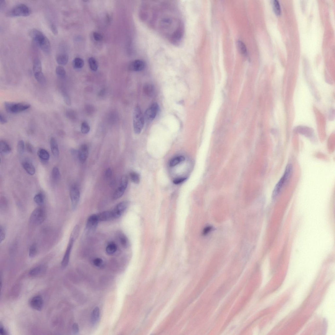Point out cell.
<instances>
[{
	"label": "cell",
	"mask_w": 335,
	"mask_h": 335,
	"mask_svg": "<svg viewBox=\"0 0 335 335\" xmlns=\"http://www.w3.org/2000/svg\"><path fill=\"white\" fill-rule=\"evenodd\" d=\"M79 227L78 225H76L74 228H73L72 231V233H71L70 237L74 238L75 240H77L78 237L79 235Z\"/></svg>",
	"instance_id": "f35d334b"
},
{
	"label": "cell",
	"mask_w": 335,
	"mask_h": 335,
	"mask_svg": "<svg viewBox=\"0 0 335 335\" xmlns=\"http://www.w3.org/2000/svg\"><path fill=\"white\" fill-rule=\"evenodd\" d=\"M75 240L74 238L70 237L66 250L62 261L61 265L63 267H66L69 263L71 252Z\"/></svg>",
	"instance_id": "30bf717a"
},
{
	"label": "cell",
	"mask_w": 335,
	"mask_h": 335,
	"mask_svg": "<svg viewBox=\"0 0 335 335\" xmlns=\"http://www.w3.org/2000/svg\"><path fill=\"white\" fill-rule=\"evenodd\" d=\"M88 148L86 144L81 145L78 151V159L81 163H85L88 158Z\"/></svg>",
	"instance_id": "5bb4252c"
},
{
	"label": "cell",
	"mask_w": 335,
	"mask_h": 335,
	"mask_svg": "<svg viewBox=\"0 0 335 335\" xmlns=\"http://www.w3.org/2000/svg\"><path fill=\"white\" fill-rule=\"evenodd\" d=\"M100 312L99 308L98 307H96L94 309L91 314V323L93 324H95L98 322L99 319Z\"/></svg>",
	"instance_id": "44dd1931"
},
{
	"label": "cell",
	"mask_w": 335,
	"mask_h": 335,
	"mask_svg": "<svg viewBox=\"0 0 335 335\" xmlns=\"http://www.w3.org/2000/svg\"><path fill=\"white\" fill-rule=\"evenodd\" d=\"M72 202V207L73 210H75L78 206L80 198V192L78 187L75 186L71 187L70 192Z\"/></svg>",
	"instance_id": "9c48e42d"
},
{
	"label": "cell",
	"mask_w": 335,
	"mask_h": 335,
	"mask_svg": "<svg viewBox=\"0 0 335 335\" xmlns=\"http://www.w3.org/2000/svg\"><path fill=\"white\" fill-rule=\"evenodd\" d=\"M120 239L121 245L124 247H128V241L125 235H121L120 236Z\"/></svg>",
	"instance_id": "60d3db41"
},
{
	"label": "cell",
	"mask_w": 335,
	"mask_h": 335,
	"mask_svg": "<svg viewBox=\"0 0 335 335\" xmlns=\"http://www.w3.org/2000/svg\"><path fill=\"white\" fill-rule=\"evenodd\" d=\"M187 179L186 178H181L174 180L173 183L175 184H179L182 183Z\"/></svg>",
	"instance_id": "7dc6e473"
},
{
	"label": "cell",
	"mask_w": 335,
	"mask_h": 335,
	"mask_svg": "<svg viewBox=\"0 0 335 335\" xmlns=\"http://www.w3.org/2000/svg\"><path fill=\"white\" fill-rule=\"evenodd\" d=\"M103 261L102 259L100 258H95L93 260V263L94 265L97 267H100L102 265Z\"/></svg>",
	"instance_id": "7bdbcfd3"
},
{
	"label": "cell",
	"mask_w": 335,
	"mask_h": 335,
	"mask_svg": "<svg viewBox=\"0 0 335 335\" xmlns=\"http://www.w3.org/2000/svg\"><path fill=\"white\" fill-rule=\"evenodd\" d=\"M34 76L35 79L41 84L44 85L46 83V79L43 72L34 75Z\"/></svg>",
	"instance_id": "e575fe53"
},
{
	"label": "cell",
	"mask_w": 335,
	"mask_h": 335,
	"mask_svg": "<svg viewBox=\"0 0 335 335\" xmlns=\"http://www.w3.org/2000/svg\"><path fill=\"white\" fill-rule=\"evenodd\" d=\"M0 121L2 124H4L7 123L6 119L1 114H0Z\"/></svg>",
	"instance_id": "f907efd6"
},
{
	"label": "cell",
	"mask_w": 335,
	"mask_h": 335,
	"mask_svg": "<svg viewBox=\"0 0 335 335\" xmlns=\"http://www.w3.org/2000/svg\"><path fill=\"white\" fill-rule=\"evenodd\" d=\"M37 253V247L36 245L34 243L30 246L29 251V256L30 258H32L35 257Z\"/></svg>",
	"instance_id": "74e56055"
},
{
	"label": "cell",
	"mask_w": 335,
	"mask_h": 335,
	"mask_svg": "<svg viewBox=\"0 0 335 335\" xmlns=\"http://www.w3.org/2000/svg\"><path fill=\"white\" fill-rule=\"evenodd\" d=\"M145 67V64L143 61L136 60L131 63L129 66V69L134 72H139L143 70Z\"/></svg>",
	"instance_id": "4fadbf2b"
},
{
	"label": "cell",
	"mask_w": 335,
	"mask_h": 335,
	"mask_svg": "<svg viewBox=\"0 0 335 335\" xmlns=\"http://www.w3.org/2000/svg\"><path fill=\"white\" fill-rule=\"evenodd\" d=\"M73 66L76 69L82 68L84 65L83 60L80 58H76L73 60Z\"/></svg>",
	"instance_id": "f1b7e54d"
},
{
	"label": "cell",
	"mask_w": 335,
	"mask_h": 335,
	"mask_svg": "<svg viewBox=\"0 0 335 335\" xmlns=\"http://www.w3.org/2000/svg\"><path fill=\"white\" fill-rule=\"evenodd\" d=\"M50 146L52 153L56 157L59 156V151L58 144L56 139L53 137L50 139Z\"/></svg>",
	"instance_id": "e0dca14e"
},
{
	"label": "cell",
	"mask_w": 335,
	"mask_h": 335,
	"mask_svg": "<svg viewBox=\"0 0 335 335\" xmlns=\"http://www.w3.org/2000/svg\"><path fill=\"white\" fill-rule=\"evenodd\" d=\"M130 176L131 181L134 183L138 184L140 182V176L136 172H130Z\"/></svg>",
	"instance_id": "d6a6232c"
},
{
	"label": "cell",
	"mask_w": 335,
	"mask_h": 335,
	"mask_svg": "<svg viewBox=\"0 0 335 335\" xmlns=\"http://www.w3.org/2000/svg\"><path fill=\"white\" fill-rule=\"evenodd\" d=\"M11 151V148L6 141H1L0 143V152L4 154H9Z\"/></svg>",
	"instance_id": "7402d4cb"
},
{
	"label": "cell",
	"mask_w": 335,
	"mask_h": 335,
	"mask_svg": "<svg viewBox=\"0 0 335 335\" xmlns=\"http://www.w3.org/2000/svg\"><path fill=\"white\" fill-rule=\"evenodd\" d=\"M81 131L83 134H87L90 131V126L87 122L83 121L81 125Z\"/></svg>",
	"instance_id": "d590c367"
},
{
	"label": "cell",
	"mask_w": 335,
	"mask_h": 335,
	"mask_svg": "<svg viewBox=\"0 0 335 335\" xmlns=\"http://www.w3.org/2000/svg\"><path fill=\"white\" fill-rule=\"evenodd\" d=\"M34 200L35 203L38 205H42L44 203V195L41 193L37 194L35 195Z\"/></svg>",
	"instance_id": "1f68e13d"
},
{
	"label": "cell",
	"mask_w": 335,
	"mask_h": 335,
	"mask_svg": "<svg viewBox=\"0 0 335 335\" xmlns=\"http://www.w3.org/2000/svg\"><path fill=\"white\" fill-rule=\"evenodd\" d=\"M50 27L53 34L55 35H57L58 34V29L55 25L52 23L50 25Z\"/></svg>",
	"instance_id": "bcb514c9"
},
{
	"label": "cell",
	"mask_w": 335,
	"mask_h": 335,
	"mask_svg": "<svg viewBox=\"0 0 335 335\" xmlns=\"http://www.w3.org/2000/svg\"><path fill=\"white\" fill-rule=\"evenodd\" d=\"M117 249V246L115 243H111L108 245L107 247H106V252L109 255H112L116 252Z\"/></svg>",
	"instance_id": "484cf974"
},
{
	"label": "cell",
	"mask_w": 335,
	"mask_h": 335,
	"mask_svg": "<svg viewBox=\"0 0 335 335\" xmlns=\"http://www.w3.org/2000/svg\"><path fill=\"white\" fill-rule=\"evenodd\" d=\"M52 178L54 181H58L60 179V176L59 170L58 168L55 167L53 168L52 172Z\"/></svg>",
	"instance_id": "836d02e7"
},
{
	"label": "cell",
	"mask_w": 335,
	"mask_h": 335,
	"mask_svg": "<svg viewBox=\"0 0 335 335\" xmlns=\"http://www.w3.org/2000/svg\"><path fill=\"white\" fill-rule=\"evenodd\" d=\"M22 166L28 174L33 175L35 173V170L33 165L29 161H25L23 162Z\"/></svg>",
	"instance_id": "ac0fdd59"
},
{
	"label": "cell",
	"mask_w": 335,
	"mask_h": 335,
	"mask_svg": "<svg viewBox=\"0 0 335 335\" xmlns=\"http://www.w3.org/2000/svg\"><path fill=\"white\" fill-rule=\"evenodd\" d=\"M31 12V9L26 5L20 3L12 8L7 14L11 17H27L29 16Z\"/></svg>",
	"instance_id": "277c9868"
},
{
	"label": "cell",
	"mask_w": 335,
	"mask_h": 335,
	"mask_svg": "<svg viewBox=\"0 0 335 335\" xmlns=\"http://www.w3.org/2000/svg\"><path fill=\"white\" fill-rule=\"evenodd\" d=\"M128 205V203L127 201H123L119 203L112 210L114 219L120 218L127 209Z\"/></svg>",
	"instance_id": "8fae6325"
},
{
	"label": "cell",
	"mask_w": 335,
	"mask_h": 335,
	"mask_svg": "<svg viewBox=\"0 0 335 335\" xmlns=\"http://www.w3.org/2000/svg\"><path fill=\"white\" fill-rule=\"evenodd\" d=\"M99 222L97 214H92L88 217L85 228L87 234H91L95 232Z\"/></svg>",
	"instance_id": "ba28073f"
},
{
	"label": "cell",
	"mask_w": 335,
	"mask_h": 335,
	"mask_svg": "<svg viewBox=\"0 0 335 335\" xmlns=\"http://www.w3.org/2000/svg\"><path fill=\"white\" fill-rule=\"evenodd\" d=\"M97 215L99 221H108L115 219L112 211L103 212Z\"/></svg>",
	"instance_id": "9a60e30c"
},
{
	"label": "cell",
	"mask_w": 335,
	"mask_h": 335,
	"mask_svg": "<svg viewBox=\"0 0 335 335\" xmlns=\"http://www.w3.org/2000/svg\"><path fill=\"white\" fill-rule=\"evenodd\" d=\"M56 73L58 77L62 79H64L66 75V72L64 68L61 66H58L57 67Z\"/></svg>",
	"instance_id": "4316f807"
},
{
	"label": "cell",
	"mask_w": 335,
	"mask_h": 335,
	"mask_svg": "<svg viewBox=\"0 0 335 335\" xmlns=\"http://www.w3.org/2000/svg\"><path fill=\"white\" fill-rule=\"evenodd\" d=\"M33 70L34 75L42 72L41 63L38 58H36L34 60L33 65Z\"/></svg>",
	"instance_id": "d6986e66"
},
{
	"label": "cell",
	"mask_w": 335,
	"mask_h": 335,
	"mask_svg": "<svg viewBox=\"0 0 335 335\" xmlns=\"http://www.w3.org/2000/svg\"><path fill=\"white\" fill-rule=\"evenodd\" d=\"M94 39L96 41H100L103 39V37L100 34L97 32H94L93 34Z\"/></svg>",
	"instance_id": "f6af8a7d"
},
{
	"label": "cell",
	"mask_w": 335,
	"mask_h": 335,
	"mask_svg": "<svg viewBox=\"0 0 335 335\" xmlns=\"http://www.w3.org/2000/svg\"><path fill=\"white\" fill-rule=\"evenodd\" d=\"M37 154L39 158L43 161H47L49 159V154L44 149H39L37 152Z\"/></svg>",
	"instance_id": "cb8c5ba5"
},
{
	"label": "cell",
	"mask_w": 335,
	"mask_h": 335,
	"mask_svg": "<svg viewBox=\"0 0 335 335\" xmlns=\"http://www.w3.org/2000/svg\"><path fill=\"white\" fill-rule=\"evenodd\" d=\"M26 148L28 152L30 153H32L34 152V148L32 145L29 143H27L26 144Z\"/></svg>",
	"instance_id": "681fc988"
},
{
	"label": "cell",
	"mask_w": 335,
	"mask_h": 335,
	"mask_svg": "<svg viewBox=\"0 0 335 335\" xmlns=\"http://www.w3.org/2000/svg\"><path fill=\"white\" fill-rule=\"evenodd\" d=\"M25 145L24 141L23 140L19 141L17 145V150L19 154H22L24 151Z\"/></svg>",
	"instance_id": "ab89813d"
},
{
	"label": "cell",
	"mask_w": 335,
	"mask_h": 335,
	"mask_svg": "<svg viewBox=\"0 0 335 335\" xmlns=\"http://www.w3.org/2000/svg\"><path fill=\"white\" fill-rule=\"evenodd\" d=\"M293 167L291 164H288L286 167L285 169L282 177L276 185L272 194V197L275 199L280 194L283 188L290 180L292 174Z\"/></svg>",
	"instance_id": "7a4b0ae2"
},
{
	"label": "cell",
	"mask_w": 335,
	"mask_h": 335,
	"mask_svg": "<svg viewBox=\"0 0 335 335\" xmlns=\"http://www.w3.org/2000/svg\"><path fill=\"white\" fill-rule=\"evenodd\" d=\"M118 188L116 189L113 195L114 200H117L120 199L124 194L127 187L124 186L121 184L120 185Z\"/></svg>",
	"instance_id": "ffe728a7"
},
{
	"label": "cell",
	"mask_w": 335,
	"mask_h": 335,
	"mask_svg": "<svg viewBox=\"0 0 335 335\" xmlns=\"http://www.w3.org/2000/svg\"><path fill=\"white\" fill-rule=\"evenodd\" d=\"M4 106L8 112L14 114L19 113L27 110L31 106L28 103L8 102H5Z\"/></svg>",
	"instance_id": "5b68a950"
},
{
	"label": "cell",
	"mask_w": 335,
	"mask_h": 335,
	"mask_svg": "<svg viewBox=\"0 0 335 335\" xmlns=\"http://www.w3.org/2000/svg\"><path fill=\"white\" fill-rule=\"evenodd\" d=\"M112 176V171L110 168H108L106 170L105 172V176L106 179H109Z\"/></svg>",
	"instance_id": "c3c4849f"
},
{
	"label": "cell",
	"mask_w": 335,
	"mask_h": 335,
	"mask_svg": "<svg viewBox=\"0 0 335 335\" xmlns=\"http://www.w3.org/2000/svg\"><path fill=\"white\" fill-rule=\"evenodd\" d=\"M5 4H6V3H5V1H0V9H1V10L2 8H3L5 6Z\"/></svg>",
	"instance_id": "816d5d0a"
},
{
	"label": "cell",
	"mask_w": 335,
	"mask_h": 335,
	"mask_svg": "<svg viewBox=\"0 0 335 335\" xmlns=\"http://www.w3.org/2000/svg\"><path fill=\"white\" fill-rule=\"evenodd\" d=\"M43 271V268L42 266H38L32 269L30 272L29 274L32 276H37L42 273Z\"/></svg>",
	"instance_id": "f546056e"
},
{
	"label": "cell",
	"mask_w": 335,
	"mask_h": 335,
	"mask_svg": "<svg viewBox=\"0 0 335 335\" xmlns=\"http://www.w3.org/2000/svg\"><path fill=\"white\" fill-rule=\"evenodd\" d=\"M145 119L144 116L139 106H136L133 115V126L134 133L140 134L143 128Z\"/></svg>",
	"instance_id": "3957f363"
},
{
	"label": "cell",
	"mask_w": 335,
	"mask_h": 335,
	"mask_svg": "<svg viewBox=\"0 0 335 335\" xmlns=\"http://www.w3.org/2000/svg\"><path fill=\"white\" fill-rule=\"evenodd\" d=\"M0 333L2 335L6 334V332L3 327H1V329H0Z\"/></svg>",
	"instance_id": "f5cc1de1"
},
{
	"label": "cell",
	"mask_w": 335,
	"mask_h": 335,
	"mask_svg": "<svg viewBox=\"0 0 335 335\" xmlns=\"http://www.w3.org/2000/svg\"><path fill=\"white\" fill-rule=\"evenodd\" d=\"M273 7L274 11L276 14L277 15H280L281 13V10L280 4L279 2L276 0H274L273 1Z\"/></svg>",
	"instance_id": "8d00e7d4"
},
{
	"label": "cell",
	"mask_w": 335,
	"mask_h": 335,
	"mask_svg": "<svg viewBox=\"0 0 335 335\" xmlns=\"http://www.w3.org/2000/svg\"><path fill=\"white\" fill-rule=\"evenodd\" d=\"M143 93L147 96L149 97H152L154 95L155 92V90L154 86L149 83H146L143 87Z\"/></svg>",
	"instance_id": "2e32d148"
},
{
	"label": "cell",
	"mask_w": 335,
	"mask_h": 335,
	"mask_svg": "<svg viewBox=\"0 0 335 335\" xmlns=\"http://www.w3.org/2000/svg\"><path fill=\"white\" fill-rule=\"evenodd\" d=\"M68 55L66 54H61L57 56L56 60L58 64L62 65H65L67 64L68 61Z\"/></svg>",
	"instance_id": "603a6c76"
},
{
	"label": "cell",
	"mask_w": 335,
	"mask_h": 335,
	"mask_svg": "<svg viewBox=\"0 0 335 335\" xmlns=\"http://www.w3.org/2000/svg\"><path fill=\"white\" fill-rule=\"evenodd\" d=\"M72 329L73 334H77L79 332V328L78 324L76 323L73 324L72 326Z\"/></svg>",
	"instance_id": "ee69618b"
},
{
	"label": "cell",
	"mask_w": 335,
	"mask_h": 335,
	"mask_svg": "<svg viewBox=\"0 0 335 335\" xmlns=\"http://www.w3.org/2000/svg\"><path fill=\"white\" fill-rule=\"evenodd\" d=\"M185 160V157L183 156H179L172 159L170 162V166L172 167L177 165L181 162Z\"/></svg>",
	"instance_id": "d4e9b609"
},
{
	"label": "cell",
	"mask_w": 335,
	"mask_h": 335,
	"mask_svg": "<svg viewBox=\"0 0 335 335\" xmlns=\"http://www.w3.org/2000/svg\"><path fill=\"white\" fill-rule=\"evenodd\" d=\"M159 106L158 103H154L152 104L147 109L144 114L146 121L151 122L155 118L159 110Z\"/></svg>",
	"instance_id": "52a82bcc"
},
{
	"label": "cell",
	"mask_w": 335,
	"mask_h": 335,
	"mask_svg": "<svg viewBox=\"0 0 335 335\" xmlns=\"http://www.w3.org/2000/svg\"><path fill=\"white\" fill-rule=\"evenodd\" d=\"M88 62L90 68L91 70L96 72L98 70V63L94 58L92 57L90 58L88 60Z\"/></svg>",
	"instance_id": "83f0119b"
},
{
	"label": "cell",
	"mask_w": 335,
	"mask_h": 335,
	"mask_svg": "<svg viewBox=\"0 0 335 335\" xmlns=\"http://www.w3.org/2000/svg\"><path fill=\"white\" fill-rule=\"evenodd\" d=\"M6 237V231L3 226L0 227V243H1L4 240Z\"/></svg>",
	"instance_id": "b9f144b4"
},
{
	"label": "cell",
	"mask_w": 335,
	"mask_h": 335,
	"mask_svg": "<svg viewBox=\"0 0 335 335\" xmlns=\"http://www.w3.org/2000/svg\"><path fill=\"white\" fill-rule=\"evenodd\" d=\"M30 305L33 309L40 311L41 310L43 306V301L41 296H35L30 300Z\"/></svg>",
	"instance_id": "7c38bea8"
},
{
	"label": "cell",
	"mask_w": 335,
	"mask_h": 335,
	"mask_svg": "<svg viewBox=\"0 0 335 335\" xmlns=\"http://www.w3.org/2000/svg\"><path fill=\"white\" fill-rule=\"evenodd\" d=\"M29 35L43 52L47 54H50L51 50V45L49 39L42 32L34 29L30 30Z\"/></svg>",
	"instance_id": "6da1fadb"
},
{
	"label": "cell",
	"mask_w": 335,
	"mask_h": 335,
	"mask_svg": "<svg viewBox=\"0 0 335 335\" xmlns=\"http://www.w3.org/2000/svg\"><path fill=\"white\" fill-rule=\"evenodd\" d=\"M237 44L238 50L241 53L245 56H247V49L244 43L241 41L238 40Z\"/></svg>",
	"instance_id": "4dcf8cb0"
},
{
	"label": "cell",
	"mask_w": 335,
	"mask_h": 335,
	"mask_svg": "<svg viewBox=\"0 0 335 335\" xmlns=\"http://www.w3.org/2000/svg\"><path fill=\"white\" fill-rule=\"evenodd\" d=\"M46 216L45 210L41 207L37 208L32 212L30 217L31 224L37 225L44 222Z\"/></svg>",
	"instance_id": "8992f818"
}]
</instances>
